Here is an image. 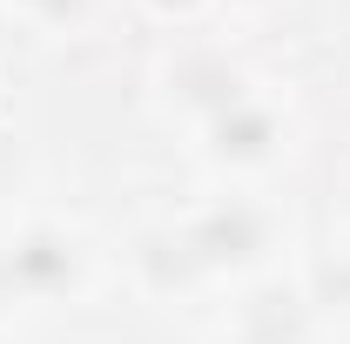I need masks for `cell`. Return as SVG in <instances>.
Returning a JSON list of instances; mask_svg holds the SVG:
<instances>
[{
    "label": "cell",
    "mask_w": 350,
    "mask_h": 344,
    "mask_svg": "<svg viewBox=\"0 0 350 344\" xmlns=\"http://www.w3.org/2000/svg\"><path fill=\"white\" fill-rule=\"evenodd\" d=\"M243 344H297V310H290V297H276V291H269V297H256Z\"/></svg>",
    "instance_id": "5b68a950"
},
{
    "label": "cell",
    "mask_w": 350,
    "mask_h": 344,
    "mask_svg": "<svg viewBox=\"0 0 350 344\" xmlns=\"http://www.w3.org/2000/svg\"><path fill=\"white\" fill-rule=\"evenodd\" d=\"M0 304H14V284H7V270H0Z\"/></svg>",
    "instance_id": "ba28073f"
},
{
    "label": "cell",
    "mask_w": 350,
    "mask_h": 344,
    "mask_svg": "<svg viewBox=\"0 0 350 344\" xmlns=\"http://www.w3.org/2000/svg\"><path fill=\"white\" fill-rule=\"evenodd\" d=\"M155 7H189V0H155Z\"/></svg>",
    "instance_id": "9c48e42d"
},
{
    "label": "cell",
    "mask_w": 350,
    "mask_h": 344,
    "mask_svg": "<svg viewBox=\"0 0 350 344\" xmlns=\"http://www.w3.org/2000/svg\"><path fill=\"white\" fill-rule=\"evenodd\" d=\"M27 14H41V21H54V27H68V21H81L88 0H21Z\"/></svg>",
    "instance_id": "8992f818"
},
{
    "label": "cell",
    "mask_w": 350,
    "mask_h": 344,
    "mask_svg": "<svg viewBox=\"0 0 350 344\" xmlns=\"http://www.w3.org/2000/svg\"><path fill=\"white\" fill-rule=\"evenodd\" d=\"M169 82H175V95H182L189 108H202L209 122H216L222 108H236V101H250V95H243V75H236V68H229L222 54H182Z\"/></svg>",
    "instance_id": "3957f363"
},
{
    "label": "cell",
    "mask_w": 350,
    "mask_h": 344,
    "mask_svg": "<svg viewBox=\"0 0 350 344\" xmlns=\"http://www.w3.org/2000/svg\"><path fill=\"white\" fill-rule=\"evenodd\" d=\"M0 270H7L14 297H61V291L81 284V257H75V243H68L61 230H27V236H14V243L0 250Z\"/></svg>",
    "instance_id": "7a4b0ae2"
},
{
    "label": "cell",
    "mask_w": 350,
    "mask_h": 344,
    "mask_svg": "<svg viewBox=\"0 0 350 344\" xmlns=\"http://www.w3.org/2000/svg\"><path fill=\"white\" fill-rule=\"evenodd\" d=\"M175 243H182V257L196 263V270H236V263L262 257L269 223H262V210H250V203H222V210L196 216Z\"/></svg>",
    "instance_id": "6da1fadb"
},
{
    "label": "cell",
    "mask_w": 350,
    "mask_h": 344,
    "mask_svg": "<svg viewBox=\"0 0 350 344\" xmlns=\"http://www.w3.org/2000/svg\"><path fill=\"white\" fill-rule=\"evenodd\" d=\"M323 291H330V297H344V304H350V263H337V270L323 277Z\"/></svg>",
    "instance_id": "52a82bcc"
},
{
    "label": "cell",
    "mask_w": 350,
    "mask_h": 344,
    "mask_svg": "<svg viewBox=\"0 0 350 344\" xmlns=\"http://www.w3.org/2000/svg\"><path fill=\"white\" fill-rule=\"evenodd\" d=\"M209 149H216L222 162H262L276 149V115L256 108V101H236V108H222L216 122H209Z\"/></svg>",
    "instance_id": "277c9868"
}]
</instances>
